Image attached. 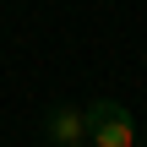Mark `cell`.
I'll return each instance as SVG.
<instances>
[{
	"instance_id": "cell-2",
	"label": "cell",
	"mask_w": 147,
	"mask_h": 147,
	"mask_svg": "<svg viewBox=\"0 0 147 147\" xmlns=\"http://www.w3.org/2000/svg\"><path fill=\"white\" fill-rule=\"evenodd\" d=\"M44 136H49L55 147H82L87 142V115H82V104H49Z\"/></svg>"
},
{
	"instance_id": "cell-4",
	"label": "cell",
	"mask_w": 147,
	"mask_h": 147,
	"mask_svg": "<svg viewBox=\"0 0 147 147\" xmlns=\"http://www.w3.org/2000/svg\"><path fill=\"white\" fill-rule=\"evenodd\" d=\"M82 147H87V142H82Z\"/></svg>"
},
{
	"instance_id": "cell-1",
	"label": "cell",
	"mask_w": 147,
	"mask_h": 147,
	"mask_svg": "<svg viewBox=\"0 0 147 147\" xmlns=\"http://www.w3.org/2000/svg\"><path fill=\"white\" fill-rule=\"evenodd\" d=\"M87 115V147H136V115L120 104V98H93L82 104Z\"/></svg>"
},
{
	"instance_id": "cell-3",
	"label": "cell",
	"mask_w": 147,
	"mask_h": 147,
	"mask_svg": "<svg viewBox=\"0 0 147 147\" xmlns=\"http://www.w3.org/2000/svg\"><path fill=\"white\" fill-rule=\"evenodd\" d=\"M136 147H142V142H136Z\"/></svg>"
}]
</instances>
